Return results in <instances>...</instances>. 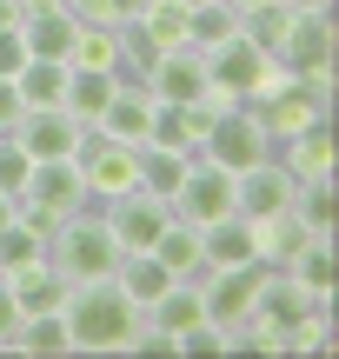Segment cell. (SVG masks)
<instances>
[{
    "label": "cell",
    "instance_id": "d6a6232c",
    "mask_svg": "<svg viewBox=\"0 0 339 359\" xmlns=\"http://www.w3.org/2000/svg\"><path fill=\"white\" fill-rule=\"evenodd\" d=\"M140 7L146 0H67V13H74L80 27H127Z\"/></svg>",
    "mask_w": 339,
    "mask_h": 359
},
{
    "label": "cell",
    "instance_id": "e575fe53",
    "mask_svg": "<svg viewBox=\"0 0 339 359\" xmlns=\"http://www.w3.org/2000/svg\"><path fill=\"white\" fill-rule=\"evenodd\" d=\"M20 320H27V313H20V299H13V286L0 280V353L13 346V333H20Z\"/></svg>",
    "mask_w": 339,
    "mask_h": 359
},
{
    "label": "cell",
    "instance_id": "277c9868",
    "mask_svg": "<svg viewBox=\"0 0 339 359\" xmlns=\"http://www.w3.org/2000/svg\"><path fill=\"white\" fill-rule=\"evenodd\" d=\"M47 259H53V266H60L74 286H87V280H113L120 246H113V233L100 226V206H87V213L60 219V226H53V240H47Z\"/></svg>",
    "mask_w": 339,
    "mask_h": 359
},
{
    "label": "cell",
    "instance_id": "1f68e13d",
    "mask_svg": "<svg viewBox=\"0 0 339 359\" xmlns=\"http://www.w3.org/2000/svg\"><path fill=\"white\" fill-rule=\"evenodd\" d=\"M293 280L306 286V293H319V299H333V240H306V253H293Z\"/></svg>",
    "mask_w": 339,
    "mask_h": 359
},
{
    "label": "cell",
    "instance_id": "7402d4cb",
    "mask_svg": "<svg viewBox=\"0 0 339 359\" xmlns=\"http://www.w3.org/2000/svg\"><path fill=\"white\" fill-rule=\"evenodd\" d=\"M153 259L173 273V280H200V273H207V246H200V226L173 213V219H167V233L153 240Z\"/></svg>",
    "mask_w": 339,
    "mask_h": 359
},
{
    "label": "cell",
    "instance_id": "83f0119b",
    "mask_svg": "<svg viewBox=\"0 0 339 359\" xmlns=\"http://www.w3.org/2000/svg\"><path fill=\"white\" fill-rule=\"evenodd\" d=\"M127 27H140L153 47H186V0H146Z\"/></svg>",
    "mask_w": 339,
    "mask_h": 359
},
{
    "label": "cell",
    "instance_id": "ffe728a7",
    "mask_svg": "<svg viewBox=\"0 0 339 359\" xmlns=\"http://www.w3.org/2000/svg\"><path fill=\"white\" fill-rule=\"evenodd\" d=\"M7 286H13V299H20V313H60L67 293H74V280H67L53 259H34V266L7 273Z\"/></svg>",
    "mask_w": 339,
    "mask_h": 359
},
{
    "label": "cell",
    "instance_id": "3957f363",
    "mask_svg": "<svg viewBox=\"0 0 339 359\" xmlns=\"http://www.w3.org/2000/svg\"><path fill=\"white\" fill-rule=\"evenodd\" d=\"M247 107H253V120L266 127V140L279 147V140H293L300 127H313V120L333 114V80H306V74H286V67H279Z\"/></svg>",
    "mask_w": 339,
    "mask_h": 359
},
{
    "label": "cell",
    "instance_id": "e0dca14e",
    "mask_svg": "<svg viewBox=\"0 0 339 359\" xmlns=\"http://www.w3.org/2000/svg\"><path fill=\"white\" fill-rule=\"evenodd\" d=\"M273 160L286 167L300 187H313V180H333V114L326 120H313V127H300L293 140H279L273 147Z\"/></svg>",
    "mask_w": 339,
    "mask_h": 359
},
{
    "label": "cell",
    "instance_id": "836d02e7",
    "mask_svg": "<svg viewBox=\"0 0 339 359\" xmlns=\"http://www.w3.org/2000/svg\"><path fill=\"white\" fill-rule=\"evenodd\" d=\"M27 173H34V160H27L20 147H13L7 133H0V193H7V200H20V187H27Z\"/></svg>",
    "mask_w": 339,
    "mask_h": 359
},
{
    "label": "cell",
    "instance_id": "7c38bea8",
    "mask_svg": "<svg viewBox=\"0 0 339 359\" xmlns=\"http://www.w3.org/2000/svg\"><path fill=\"white\" fill-rule=\"evenodd\" d=\"M173 213L193 219V226H213V219L240 213V193H233V173L213 167V160H186L180 187H173Z\"/></svg>",
    "mask_w": 339,
    "mask_h": 359
},
{
    "label": "cell",
    "instance_id": "ac0fdd59",
    "mask_svg": "<svg viewBox=\"0 0 339 359\" xmlns=\"http://www.w3.org/2000/svg\"><path fill=\"white\" fill-rule=\"evenodd\" d=\"M200 246H207V266H253L260 259V219L226 213L213 226H200Z\"/></svg>",
    "mask_w": 339,
    "mask_h": 359
},
{
    "label": "cell",
    "instance_id": "8992f818",
    "mask_svg": "<svg viewBox=\"0 0 339 359\" xmlns=\"http://www.w3.org/2000/svg\"><path fill=\"white\" fill-rule=\"evenodd\" d=\"M74 167H80V180H87V200L100 206V200H113V193L140 187V147H127V140H113V133L87 127L80 147H74Z\"/></svg>",
    "mask_w": 339,
    "mask_h": 359
},
{
    "label": "cell",
    "instance_id": "5b68a950",
    "mask_svg": "<svg viewBox=\"0 0 339 359\" xmlns=\"http://www.w3.org/2000/svg\"><path fill=\"white\" fill-rule=\"evenodd\" d=\"M20 219L27 226H40V233H53L60 219H74V213H87V180H80L74 160H34V173H27V187H20Z\"/></svg>",
    "mask_w": 339,
    "mask_h": 359
},
{
    "label": "cell",
    "instance_id": "9a60e30c",
    "mask_svg": "<svg viewBox=\"0 0 339 359\" xmlns=\"http://www.w3.org/2000/svg\"><path fill=\"white\" fill-rule=\"evenodd\" d=\"M233 193H240V213H247V219H273V213H286V206H293L300 180L266 154V160H253L247 173H233Z\"/></svg>",
    "mask_w": 339,
    "mask_h": 359
},
{
    "label": "cell",
    "instance_id": "d6986e66",
    "mask_svg": "<svg viewBox=\"0 0 339 359\" xmlns=\"http://www.w3.org/2000/svg\"><path fill=\"white\" fill-rule=\"evenodd\" d=\"M74 34H80V20L67 13V0L27 7V20H20V40H27V53H47V60H67V53H74Z\"/></svg>",
    "mask_w": 339,
    "mask_h": 359
},
{
    "label": "cell",
    "instance_id": "30bf717a",
    "mask_svg": "<svg viewBox=\"0 0 339 359\" xmlns=\"http://www.w3.org/2000/svg\"><path fill=\"white\" fill-rule=\"evenodd\" d=\"M146 93H153L160 107H207V53L200 47H160L153 67H146Z\"/></svg>",
    "mask_w": 339,
    "mask_h": 359
},
{
    "label": "cell",
    "instance_id": "ab89813d",
    "mask_svg": "<svg viewBox=\"0 0 339 359\" xmlns=\"http://www.w3.org/2000/svg\"><path fill=\"white\" fill-rule=\"evenodd\" d=\"M13 213H20V206H13V200H7V193H0V226H7V219H13Z\"/></svg>",
    "mask_w": 339,
    "mask_h": 359
},
{
    "label": "cell",
    "instance_id": "4dcf8cb0",
    "mask_svg": "<svg viewBox=\"0 0 339 359\" xmlns=\"http://www.w3.org/2000/svg\"><path fill=\"white\" fill-rule=\"evenodd\" d=\"M180 173H186V154H173V147H153V140L140 147V187H146V193H160V200H173V187H180Z\"/></svg>",
    "mask_w": 339,
    "mask_h": 359
},
{
    "label": "cell",
    "instance_id": "d4e9b609",
    "mask_svg": "<svg viewBox=\"0 0 339 359\" xmlns=\"http://www.w3.org/2000/svg\"><path fill=\"white\" fill-rule=\"evenodd\" d=\"M226 40H240V7L233 0H193L186 7V47H226Z\"/></svg>",
    "mask_w": 339,
    "mask_h": 359
},
{
    "label": "cell",
    "instance_id": "9c48e42d",
    "mask_svg": "<svg viewBox=\"0 0 339 359\" xmlns=\"http://www.w3.org/2000/svg\"><path fill=\"white\" fill-rule=\"evenodd\" d=\"M273 74H279V60H273V53H260L247 34L226 40V47H207V87L226 93V100H253Z\"/></svg>",
    "mask_w": 339,
    "mask_h": 359
},
{
    "label": "cell",
    "instance_id": "8fae6325",
    "mask_svg": "<svg viewBox=\"0 0 339 359\" xmlns=\"http://www.w3.org/2000/svg\"><path fill=\"white\" fill-rule=\"evenodd\" d=\"M286 74H306V80H333V60H339V27L333 13H293L286 40L273 53Z\"/></svg>",
    "mask_w": 339,
    "mask_h": 359
},
{
    "label": "cell",
    "instance_id": "8d00e7d4",
    "mask_svg": "<svg viewBox=\"0 0 339 359\" xmlns=\"http://www.w3.org/2000/svg\"><path fill=\"white\" fill-rule=\"evenodd\" d=\"M27 114V100H20V87H13L7 74H0V133H13V120Z\"/></svg>",
    "mask_w": 339,
    "mask_h": 359
},
{
    "label": "cell",
    "instance_id": "b9f144b4",
    "mask_svg": "<svg viewBox=\"0 0 339 359\" xmlns=\"http://www.w3.org/2000/svg\"><path fill=\"white\" fill-rule=\"evenodd\" d=\"M27 7H47V0H27Z\"/></svg>",
    "mask_w": 339,
    "mask_h": 359
},
{
    "label": "cell",
    "instance_id": "d590c367",
    "mask_svg": "<svg viewBox=\"0 0 339 359\" xmlns=\"http://www.w3.org/2000/svg\"><path fill=\"white\" fill-rule=\"evenodd\" d=\"M20 60H27V40H20V27H0V74H20Z\"/></svg>",
    "mask_w": 339,
    "mask_h": 359
},
{
    "label": "cell",
    "instance_id": "5bb4252c",
    "mask_svg": "<svg viewBox=\"0 0 339 359\" xmlns=\"http://www.w3.org/2000/svg\"><path fill=\"white\" fill-rule=\"evenodd\" d=\"M80 133H87V127H80L67 107H27V114L13 120V133H7V140L20 147L27 160H74Z\"/></svg>",
    "mask_w": 339,
    "mask_h": 359
},
{
    "label": "cell",
    "instance_id": "f1b7e54d",
    "mask_svg": "<svg viewBox=\"0 0 339 359\" xmlns=\"http://www.w3.org/2000/svg\"><path fill=\"white\" fill-rule=\"evenodd\" d=\"M7 353H34V359H47V353H74V339H67V320H60V313H27Z\"/></svg>",
    "mask_w": 339,
    "mask_h": 359
},
{
    "label": "cell",
    "instance_id": "74e56055",
    "mask_svg": "<svg viewBox=\"0 0 339 359\" xmlns=\"http://www.w3.org/2000/svg\"><path fill=\"white\" fill-rule=\"evenodd\" d=\"M27 20V0H0V27H20Z\"/></svg>",
    "mask_w": 339,
    "mask_h": 359
},
{
    "label": "cell",
    "instance_id": "f546056e",
    "mask_svg": "<svg viewBox=\"0 0 339 359\" xmlns=\"http://www.w3.org/2000/svg\"><path fill=\"white\" fill-rule=\"evenodd\" d=\"M67 67H93V74H120V27H80Z\"/></svg>",
    "mask_w": 339,
    "mask_h": 359
},
{
    "label": "cell",
    "instance_id": "2e32d148",
    "mask_svg": "<svg viewBox=\"0 0 339 359\" xmlns=\"http://www.w3.org/2000/svg\"><path fill=\"white\" fill-rule=\"evenodd\" d=\"M153 114H160V100L146 93V80H133V74H120V87H113V100H106V114H100V133H113V140H127V147H140L146 133H153Z\"/></svg>",
    "mask_w": 339,
    "mask_h": 359
},
{
    "label": "cell",
    "instance_id": "52a82bcc",
    "mask_svg": "<svg viewBox=\"0 0 339 359\" xmlns=\"http://www.w3.org/2000/svg\"><path fill=\"white\" fill-rule=\"evenodd\" d=\"M167 219H173V200H160V193H146V187H127V193H113V200H100V226L113 233L120 253H153Z\"/></svg>",
    "mask_w": 339,
    "mask_h": 359
},
{
    "label": "cell",
    "instance_id": "60d3db41",
    "mask_svg": "<svg viewBox=\"0 0 339 359\" xmlns=\"http://www.w3.org/2000/svg\"><path fill=\"white\" fill-rule=\"evenodd\" d=\"M233 7H240V13H247V7H260V0H233Z\"/></svg>",
    "mask_w": 339,
    "mask_h": 359
},
{
    "label": "cell",
    "instance_id": "484cf974",
    "mask_svg": "<svg viewBox=\"0 0 339 359\" xmlns=\"http://www.w3.org/2000/svg\"><path fill=\"white\" fill-rule=\"evenodd\" d=\"M27 107H60L67 100V60H47V53H27L20 74H13Z\"/></svg>",
    "mask_w": 339,
    "mask_h": 359
},
{
    "label": "cell",
    "instance_id": "cb8c5ba5",
    "mask_svg": "<svg viewBox=\"0 0 339 359\" xmlns=\"http://www.w3.org/2000/svg\"><path fill=\"white\" fill-rule=\"evenodd\" d=\"M113 286H120V293H127L133 306L146 313V306H153V299H160V293L173 286V273L160 266L153 253H120V259H113Z\"/></svg>",
    "mask_w": 339,
    "mask_h": 359
},
{
    "label": "cell",
    "instance_id": "6da1fadb",
    "mask_svg": "<svg viewBox=\"0 0 339 359\" xmlns=\"http://www.w3.org/2000/svg\"><path fill=\"white\" fill-rule=\"evenodd\" d=\"M240 346L253 353H333V299L306 293L286 266L260 273L253 313L240 326Z\"/></svg>",
    "mask_w": 339,
    "mask_h": 359
},
{
    "label": "cell",
    "instance_id": "7bdbcfd3",
    "mask_svg": "<svg viewBox=\"0 0 339 359\" xmlns=\"http://www.w3.org/2000/svg\"><path fill=\"white\" fill-rule=\"evenodd\" d=\"M186 7H193V0H186Z\"/></svg>",
    "mask_w": 339,
    "mask_h": 359
},
{
    "label": "cell",
    "instance_id": "4316f807",
    "mask_svg": "<svg viewBox=\"0 0 339 359\" xmlns=\"http://www.w3.org/2000/svg\"><path fill=\"white\" fill-rule=\"evenodd\" d=\"M47 240H53V233L27 226V219L13 213L7 226H0V280H7V273H20V266H34V259H47Z\"/></svg>",
    "mask_w": 339,
    "mask_h": 359
},
{
    "label": "cell",
    "instance_id": "7a4b0ae2",
    "mask_svg": "<svg viewBox=\"0 0 339 359\" xmlns=\"http://www.w3.org/2000/svg\"><path fill=\"white\" fill-rule=\"evenodd\" d=\"M60 320H67L74 353H133V339H140L146 313L133 306L113 280H87V286H74V293H67Z\"/></svg>",
    "mask_w": 339,
    "mask_h": 359
},
{
    "label": "cell",
    "instance_id": "4fadbf2b",
    "mask_svg": "<svg viewBox=\"0 0 339 359\" xmlns=\"http://www.w3.org/2000/svg\"><path fill=\"white\" fill-rule=\"evenodd\" d=\"M260 259L253 266H207L200 273V293H207V320L213 326H226L233 333V346H240V326H247V313H253V293H260Z\"/></svg>",
    "mask_w": 339,
    "mask_h": 359
},
{
    "label": "cell",
    "instance_id": "ba28073f",
    "mask_svg": "<svg viewBox=\"0 0 339 359\" xmlns=\"http://www.w3.org/2000/svg\"><path fill=\"white\" fill-rule=\"evenodd\" d=\"M266 154H273V140H266V127L253 120L247 100L226 107V114H213L207 140H200V160H213V167H226V173H247L253 160H266Z\"/></svg>",
    "mask_w": 339,
    "mask_h": 359
},
{
    "label": "cell",
    "instance_id": "603a6c76",
    "mask_svg": "<svg viewBox=\"0 0 339 359\" xmlns=\"http://www.w3.org/2000/svg\"><path fill=\"white\" fill-rule=\"evenodd\" d=\"M113 87H120V74H93V67H67V114L80 120V127H100V114H106V100H113Z\"/></svg>",
    "mask_w": 339,
    "mask_h": 359
},
{
    "label": "cell",
    "instance_id": "f35d334b",
    "mask_svg": "<svg viewBox=\"0 0 339 359\" xmlns=\"http://www.w3.org/2000/svg\"><path fill=\"white\" fill-rule=\"evenodd\" d=\"M293 13H333V0H286Z\"/></svg>",
    "mask_w": 339,
    "mask_h": 359
},
{
    "label": "cell",
    "instance_id": "44dd1931",
    "mask_svg": "<svg viewBox=\"0 0 339 359\" xmlns=\"http://www.w3.org/2000/svg\"><path fill=\"white\" fill-rule=\"evenodd\" d=\"M207 127H213V107H160L146 140H153V147H173V154H186V160H200ZM146 140H140V147H146Z\"/></svg>",
    "mask_w": 339,
    "mask_h": 359
}]
</instances>
